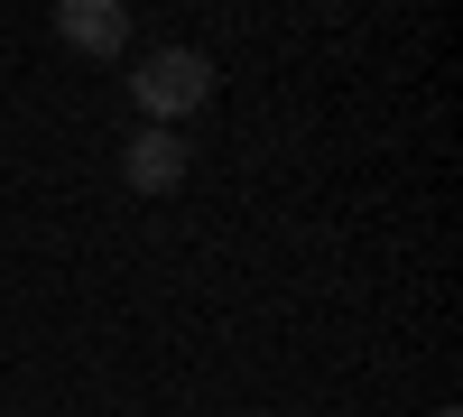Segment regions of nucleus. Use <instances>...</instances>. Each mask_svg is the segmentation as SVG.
I'll return each instance as SVG.
<instances>
[{"instance_id":"obj_1","label":"nucleus","mask_w":463,"mask_h":417,"mask_svg":"<svg viewBox=\"0 0 463 417\" xmlns=\"http://www.w3.org/2000/svg\"><path fill=\"white\" fill-rule=\"evenodd\" d=\"M204 93H213V56L204 47H148L130 65V102L148 111V130H176Z\"/></svg>"},{"instance_id":"obj_2","label":"nucleus","mask_w":463,"mask_h":417,"mask_svg":"<svg viewBox=\"0 0 463 417\" xmlns=\"http://www.w3.org/2000/svg\"><path fill=\"white\" fill-rule=\"evenodd\" d=\"M121 185L130 195H176L185 185V130H130L121 139Z\"/></svg>"},{"instance_id":"obj_3","label":"nucleus","mask_w":463,"mask_h":417,"mask_svg":"<svg viewBox=\"0 0 463 417\" xmlns=\"http://www.w3.org/2000/svg\"><path fill=\"white\" fill-rule=\"evenodd\" d=\"M56 37H65V47L74 56H121L130 47V10H121V0H56Z\"/></svg>"},{"instance_id":"obj_4","label":"nucleus","mask_w":463,"mask_h":417,"mask_svg":"<svg viewBox=\"0 0 463 417\" xmlns=\"http://www.w3.org/2000/svg\"><path fill=\"white\" fill-rule=\"evenodd\" d=\"M0 417H28V408H0Z\"/></svg>"},{"instance_id":"obj_5","label":"nucleus","mask_w":463,"mask_h":417,"mask_svg":"<svg viewBox=\"0 0 463 417\" xmlns=\"http://www.w3.org/2000/svg\"><path fill=\"white\" fill-rule=\"evenodd\" d=\"M436 417H454V408H436Z\"/></svg>"}]
</instances>
